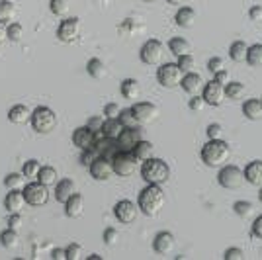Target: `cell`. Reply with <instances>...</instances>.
Instances as JSON below:
<instances>
[{
    "mask_svg": "<svg viewBox=\"0 0 262 260\" xmlns=\"http://www.w3.org/2000/svg\"><path fill=\"white\" fill-rule=\"evenodd\" d=\"M164 202H166V198H164L163 188L159 184H147L141 192H139L137 207H139V211L145 213L147 217H155V215H159V211L163 209Z\"/></svg>",
    "mask_w": 262,
    "mask_h": 260,
    "instance_id": "obj_1",
    "label": "cell"
},
{
    "mask_svg": "<svg viewBox=\"0 0 262 260\" xmlns=\"http://www.w3.org/2000/svg\"><path fill=\"white\" fill-rule=\"evenodd\" d=\"M141 178L147 184H159L163 186L170 178V166L164 163L163 159L149 157L147 161L141 163Z\"/></svg>",
    "mask_w": 262,
    "mask_h": 260,
    "instance_id": "obj_2",
    "label": "cell"
},
{
    "mask_svg": "<svg viewBox=\"0 0 262 260\" xmlns=\"http://www.w3.org/2000/svg\"><path fill=\"white\" fill-rule=\"evenodd\" d=\"M202 161L208 166H223L231 159V147L223 139H208L202 147Z\"/></svg>",
    "mask_w": 262,
    "mask_h": 260,
    "instance_id": "obj_3",
    "label": "cell"
},
{
    "mask_svg": "<svg viewBox=\"0 0 262 260\" xmlns=\"http://www.w3.org/2000/svg\"><path fill=\"white\" fill-rule=\"evenodd\" d=\"M32 127L41 135H47L57 127V114L47 106H37L32 110V118H30Z\"/></svg>",
    "mask_w": 262,
    "mask_h": 260,
    "instance_id": "obj_4",
    "label": "cell"
},
{
    "mask_svg": "<svg viewBox=\"0 0 262 260\" xmlns=\"http://www.w3.org/2000/svg\"><path fill=\"white\" fill-rule=\"evenodd\" d=\"M22 194L26 198V204L32 207H41L49 202V188L37 180H30V184L22 188Z\"/></svg>",
    "mask_w": 262,
    "mask_h": 260,
    "instance_id": "obj_5",
    "label": "cell"
},
{
    "mask_svg": "<svg viewBox=\"0 0 262 260\" xmlns=\"http://www.w3.org/2000/svg\"><path fill=\"white\" fill-rule=\"evenodd\" d=\"M217 182L225 190H239L241 186H243V182H245V176H243L241 168H237V166L223 164L217 174Z\"/></svg>",
    "mask_w": 262,
    "mask_h": 260,
    "instance_id": "obj_6",
    "label": "cell"
},
{
    "mask_svg": "<svg viewBox=\"0 0 262 260\" xmlns=\"http://www.w3.org/2000/svg\"><path fill=\"white\" fill-rule=\"evenodd\" d=\"M182 71L178 69L176 63H161L159 69H157V80H159V84L164 88H174L180 84V80H182Z\"/></svg>",
    "mask_w": 262,
    "mask_h": 260,
    "instance_id": "obj_7",
    "label": "cell"
},
{
    "mask_svg": "<svg viewBox=\"0 0 262 260\" xmlns=\"http://www.w3.org/2000/svg\"><path fill=\"white\" fill-rule=\"evenodd\" d=\"M112 161V168H114V174H118L121 178H127L133 174L135 170V157L131 155V151H116V155L110 159Z\"/></svg>",
    "mask_w": 262,
    "mask_h": 260,
    "instance_id": "obj_8",
    "label": "cell"
},
{
    "mask_svg": "<svg viewBox=\"0 0 262 260\" xmlns=\"http://www.w3.org/2000/svg\"><path fill=\"white\" fill-rule=\"evenodd\" d=\"M163 55H164V47L159 39H147L143 44L141 51H139V57L145 65H161L163 63Z\"/></svg>",
    "mask_w": 262,
    "mask_h": 260,
    "instance_id": "obj_9",
    "label": "cell"
},
{
    "mask_svg": "<svg viewBox=\"0 0 262 260\" xmlns=\"http://www.w3.org/2000/svg\"><path fill=\"white\" fill-rule=\"evenodd\" d=\"M80 35V20L78 18H65L57 28V39L63 44H73Z\"/></svg>",
    "mask_w": 262,
    "mask_h": 260,
    "instance_id": "obj_10",
    "label": "cell"
},
{
    "mask_svg": "<svg viewBox=\"0 0 262 260\" xmlns=\"http://www.w3.org/2000/svg\"><path fill=\"white\" fill-rule=\"evenodd\" d=\"M114 215H116V219H118L120 223L129 225V223H133V221L137 219V215H139V207H137V204H133L131 200H120V202L114 206Z\"/></svg>",
    "mask_w": 262,
    "mask_h": 260,
    "instance_id": "obj_11",
    "label": "cell"
},
{
    "mask_svg": "<svg viewBox=\"0 0 262 260\" xmlns=\"http://www.w3.org/2000/svg\"><path fill=\"white\" fill-rule=\"evenodd\" d=\"M88 170H90V176H92L94 180H98V182H106V180L112 178V174H114L112 161L106 159V157H100V155L90 163Z\"/></svg>",
    "mask_w": 262,
    "mask_h": 260,
    "instance_id": "obj_12",
    "label": "cell"
},
{
    "mask_svg": "<svg viewBox=\"0 0 262 260\" xmlns=\"http://www.w3.org/2000/svg\"><path fill=\"white\" fill-rule=\"evenodd\" d=\"M202 98L209 106H221L225 100V88L223 84H219L217 80H209L208 84H204L202 88Z\"/></svg>",
    "mask_w": 262,
    "mask_h": 260,
    "instance_id": "obj_13",
    "label": "cell"
},
{
    "mask_svg": "<svg viewBox=\"0 0 262 260\" xmlns=\"http://www.w3.org/2000/svg\"><path fill=\"white\" fill-rule=\"evenodd\" d=\"M139 141H141V129L139 127H123L120 131V135L116 137L120 151H131Z\"/></svg>",
    "mask_w": 262,
    "mask_h": 260,
    "instance_id": "obj_14",
    "label": "cell"
},
{
    "mask_svg": "<svg viewBox=\"0 0 262 260\" xmlns=\"http://www.w3.org/2000/svg\"><path fill=\"white\" fill-rule=\"evenodd\" d=\"M131 112L135 114V118L141 125L143 123H151L159 116V108L155 106L153 102H137V104L131 106Z\"/></svg>",
    "mask_w": 262,
    "mask_h": 260,
    "instance_id": "obj_15",
    "label": "cell"
},
{
    "mask_svg": "<svg viewBox=\"0 0 262 260\" xmlns=\"http://www.w3.org/2000/svg\"><path fill=\"white\" fill-rule=\"evenodd\" d=\"M73 143L75 147H78L80 151L84 149H94V143H96V131H92L90 127L82 125L73 131Z\"/></svg>",
    "mask_w": 262,
    "mask_h": 260,
    "instance_id": "obj_16",
    "label": "cell"
},
{
    "mask_svg": "<svg viewBox=\"0 0 262 260\" xmlns=\"http://www.w3.org/2000/svg\"><path fill=\"white\" fill-rule=\"evenodd\" d=\"M174 245H176L174 235L170 231H161L153 239V249L157 254H168V252H172Z\"/></svg>",
    "mask_w": 262,
    "mask_h": 260,
    "instance_id": "obj_17",
    "label": "cell"
},
{
    "mask_svg": "<svg viewBox=\"0 0 262 260\" xmlns=\"http://www.w3.org/2000/svg\"><path fill=\"white\" fill-rule=\"evenodd\" d=\"M180 86H182V90L188 92L190 96H194V94H198V92L204 88V78H202V75L190 71V73H184V75H182Z\"/></svg>",
    "mask_w": 262,
    "mask_h": 260,
    "instance_id": "obj_18",
    "label": "cell"
},
{
    "mask_svg": "<svg viewBox=\"0 0 262 260\" xmlns=\"http://www.w3.org/2000/svg\"><path fill=\"white\" fill-rule=\"evenodd\" d=\"M26 204V198H24L22 190H8V194L4 198V207L10 211V213H20Z\"/></svg>",
    "mask_w": 262,
    "mask_h": 260,
    "instance_id": "obj_19",
    "label": "cell"
},
{
    "mask_svg": "<svg viewBox=\"0 0 262 260\" xmlns=\"http://www.w3.org/2000/svg\"><path fill=\"white\" fill-rule=\"evenodd\" d=\"M63 206H65L67 217H71V219H78V217L84 213V198L78 194V192H75V194L71 196Z\"/></svg>",
    "mask_w": 262,
    "mask_h": 260,
    "instance_id": "obj_20",
    "label": "cell"
},
{
    "mask_svg": "<svg viewBox=\"0 0 262 260\" xmlns=\"http://www.w3.org/2000/svg\"><path fill=\"white\" fill-rule=\"evenodd\" d=\"M77 192V186L71 178H63V180H57L55 184V200L59 204H65L71 196Z\"/></svg>",
    "mask_w": 262,
    "mask_h": 260,
    "instance_id": "obj_21",
    "label": "cell"
},
{
    "mask_svg": "<svg viewBox=\"0 0 262 260\" xmlns=\"http://www.w3.org/2000/svg\"><path fill=\"white\" fill-rule=\"evenodd\" d=\"M245 182L252 186H262V161H251L243 170Z\"/></svg>",
    "mask_w": 262,
    "mask_h": 260,
    "instance_id": "obj_22",
    "label": "cell"
},
{
    "mask_svg": "<svg viewBox=\"0 0 262 260\" xmlns=\"http://www.w3.org/2000/svg\"><path fill=\"white\" fill-rule=\"evenodd\" d=\"M30 118H32V110L24 104H16L12 106L10 112H8V119L14 125H24V123H30Z\"/></svg>",
    "mask_w": 262,
    "mask_h": 260,
    "instance_id": "obj_23",
    "label": "cell"
},
{
    "mask_svg": "<svg viewBox=\"0 0 262 260\" xmlns=\"http://www.w3.org/2000/svg\"><path fill=\"white\" fill-rule=\"evenodd\" d=\"M243 114L251 121H256V119L262 118V100L260 98H249L243 102Z\"/></svg>",
    "mask_w": 262,
    "mask_h": 260,
    "instance_id": "obj_24",
    "label": "cell"
},
{
    "mask_svg": "<svg viewBox=\"0 0 262 260\" xmlns=\"http://www.w3.org/2000/svg\"><path fill=\"white\" fill-rule=\"evenodd\" d=\"M120 90H121V96L125 98V100H137V98L141 96V84L135 78H125L121 82Z\"/></svg>",
    "mask_w": 262,
    "mask_h": 260,
    "instance_id": "obj_25",
    "label": "cell"
},
{
    "mask_svg": "<svg viewBox=\"0 0 262 260\" xmlns=\"http://www.w3.org/2000/svg\"><path fill=\"white\" fill-rule=\"evenodd\" d=\"M153 149H155L153 143L141 139V141L131 149V155L135 157V161H137V163H143V161H147L149 157H153Z\"/></svg>",
    "mask_w": 262,
    "mask_h": 260,
    "instance_id": "obj_26",
    "label": "cell"
},
{
    "mask_svg": "<svg viewBox=\"0 0 262 260\" xmlns=\"http://www.w3.org/2000/svg\"><path fill=\"white\" fill-rule=\"evenodd\" d=\"M194 20H196V12H194V8H190V6H182L174 16L176 26H180V28H192Z\"/></svg>",
    "mask_w": 262,
    "mask_h": 260,
    "instance_id": "obj_27",
    "label": "cell"
},
{
    "mask_svg": "<svg viewBox=\"0 0 262 260\" xmlns=\"http://www.w3.org/2000/svg\"><path fill=\"white\" fill-rule=\"evenodd\" d=\"M57 180H59V172H57V168L55 166H43L41 164V168H39V174H37V182H41L45 184L47 188H51V186L57 184Z\"/></svg>",
    "mask_w": 262,
    "mask_h": 260,
    "instance_id": "obj_28",
    "label": "cell"
},
{
    "mask_svg": "<svg viewBox=\"0 0 262 260\" xmlns=\"http://www.w3.org/2000/svg\"><path fill=\"white\" fill-rule=\"evenodd\" d=\"M123 129V125L120 123L118 118H104V123H102V135L104 137H110V139H116L120 135V131Z\"/></svg>",
    "mask_w": 262,
    "mask_h": 260,
    "instance_id": "obj_29",
    "label": "cell"
},
{
    "mask_svg": "<svg viewBox=\"0 0 262 260\" xmlns=\"http://www.w3.org/2000/svg\"><path fill=\"white\" fill-rule=\"evenodd\" d=\"M247 51H249V45L245 44V41H235V44H231L229 47V57L231 61H235V63H245L247 61Z\"/></svg>",
    "mask_w": 262,
    "mask_h": 260,
    "instance_id": "obj_30",
    "label": "cell"
},
{
    "mask_svg": "<svg viewBox=\"0 0 262 260\" xmlns=\"http://www.w3.org/2000/svg\"><path fill=\"white\" fill-rule=\"evenodd\" d=\"M168 49H170V53L176 55V57H180V55H188L192 51V45L186 41L184 37H172L170 41H168Z\"/></svg>",
    "mask_w": 262,
    "mask_h": 260,
    "instance_id": "obj_31",
    "label": "cell"
},
{
    "mask_svg": "<svg viewBox=\"0 0 262 260\" xmlns=\"http://www.w3.org/2000/svg\"><path fill=\"white\" fill-rule=\"evenodd\" d=\"M86 73L92 76V78L100 80V78H104V76H106V65H104L100 59L94 57V59H90V61L86 63Z\"/></svg>",
    "mask_w": 262,
    "mask_h": 260,
    "instance_id": "obj_32",
    "label": "cell"
},
{
    "mask_svg": "<svg viewBox=\"0 0 262 260\" xmlns=\"http://www.w3.org/2000/svg\"><path fill=\"white\" fill-rule=\"evenodd\" d=\"M18 243H20V239H18V233H16V229H6V231H2L0 233V245L4 247V249H16L18 247Z\"/></svg>",
    "mask_w": 262,
    "mask_h": 260,
    "instance_id": "obj_33",
    "label": "cell"
},
{
    "mask_svg": "<svg viewBox=\"0 0 262 260\" xmlns=\"http://www.w3.org/2000/svg\"><path fill=\"white\" fill-rule=\"evenodd\" d=\"M16 16V4L10 0H0V22H12Z\"/></svg>",
    "mask_w": 262,
    "mask_h": 260,
    "instance_id": "obj_34",
    "label": "cell"
},
{
    "mask_svg": "<svg viewBox=\"0 0 262 260\" xmlns=\"http://www.w3.org/2000/svg\"><path fill=\"white\" fill-rule=\"evenodd\" d=\"M39 168H41V163H39V161H35V159L26 161V163H24V168H22L24 178H28V180H37Z\"/></svg>",
    "mask_w": 262,
    "mask_h": 260,
    "instance_id": "obj_35",
    "label": "cell"
},
{
    "mask_svg": "<svg viewBox=\"0 0 262 260\" xmlns=\"http://www.w3.org/2000/svg\"><path fill=\"white\" fill-rule=\"evenodd\" d=\"M247 63L251 67H262V44H254L247 51Z\"/></svg>",
    "mask_w": 262,
    "mask_h": 260,
    "instance_id": "obj_36",
    "label": "cell"
},
{
    "mask_svg": "<svg viewBox=\"0 0 262 260\" xmlns=\"http://www.w3.org/2000/svg\"><path fill=\"white\" fill-rule=\"evenodd\" d=\"M118 119H120V123L123 125V127H141V123L137 121V118H135V114L131 112V108L120 110Z\"/></svg>",
    "mask_w": 262,
    "mask_h": 260,
    "instance_id": "obj_37",
    "label": "cell"
},
{
    "mask_svg": "<svg viewBox=\"0 0 262 260\" xmlns=\"http://www.w3.org/2000/svg\"><path fill=\"white\" fill-rule=\"evenodd\" d=\"M24 174L22 172H10L6 174V178H4V186L8 188V190H22L24 188Z\"/></svg>",
    "mask_w": 262,
    "mask_h": 260,
    "instance_id": "obj_38",
    "label": "cell"
},
{
    "mask_svg": "<svg viewBox=\"0 0 262 260\" xmlns=\"http://www.w3.org/2000/svg\"><path fill=\"white\" fill-rule=\"evenodd\" d=\"M225 88V98H229V100H241V96L245 94V84L243 82H227V86Z\"/></svg>",
    "mask_w": 262,
    "mask_h": 260,
    "instance_id": "obj_39",
    "label": "cell"
},
{
    "mask_svg": "<svg viewBox=\"0 0 262 260\" xmlns=\"http://www.w3.org/2000/svg\"><path fill=\"white\" fill-rule=\"evenodd\" d=\"M71 8V0H49V10L55 16H65Z\"/></svg>",
    "mask_w": 262,
    "mask_h": 260,
    "instance_id": "obj_40",
    "label": "cell"
},
{
    "mask_svg": "<svg viewBox=\"0 0 262 260\" xmlns=\"http://www.w3.org/2000/svg\"><path fill=\"white\" fill-rule=\"evenodd\" d=\"M6 37H8L10 41H20V39L24 37V28H22V24L12 22L10 26H8V30H6Z\"/></svg>",
    "mask_w": 262,
    "mask_h": 260,
    "instance_id": "obj_41",
    "label": "cell"
},
{
    "mask_svg": "<svg viewBox=\"0 0 262 260\" xmlns=\"http://www.w3.org/2000/svg\"><path fill=\"white\" fill-rule=\"evenodd\" d=\"M233 209H235V213L239 217H249L252 215V209H254V206H252L251 202H235V206H233Z\"/></svg>",
    "mask_w": 262,
    "mask_h": 260,
    "instance_id": "obj_42",
    "label": "cell"
},
{
    "mask_svg": "<svg viewBox=\"0 0 262 260\" xmlns=\"http://www.w3.org/2000/svg\"><path fill=\"white\" fill-rule=\"evenodd\" d=\"M194 63H196V61H194V57L188 53V55H180L176 65H178V69H180L182 73H190V71L194 69Z\"/></svg>",
    "mask_w": 262,
    "mask_h": 260,
    "instance_id": "obj_43",
    "label": "cell"
},
{
    "mask_svg": "<svg viewBox=\"0 0 262 260\" xmlns=\"http://www.w3.org/2000/svg\"><path fill=\"white\" fill-rule=\"evenodd\" d=\"M65 252H67V260H78L82 256V247L77 245V243H73V245L67 247Z\"/></svg>",
    "mask_w": 262,
    "mask_h": 260,
    "instance_id": "obj_44",
    "label": "cell"
},
{
    "mask_svg": "<svg viewBox=\"0 0 262 260\" xmlns=\"http://www.w3.org/2000/svg\"><path fill=\"white\" fill-rule=\"evenodd\" d=\"M118 241H120V233H118L114 227H108L106 231H104V243H106L108 247H114Z\"/></svg>",
    "mask_w": 262,
    "mask_h": 260,
    "instance_id": "obj_45",
    "label": "cell"
},
{
    "mask_svg": "<svg viewBox=\"0 0 262 260\" xmlns=\"http://www.w3.org/2000/svg\"><path fill=\"white\" fill-rule=\"evenodd\" d=\"M96 157H98V153L94 151V149H84V151H80V164L88 168L90 163H92Z\"/></svg>",
    "mask_w": 262,
    "mask_h": 260,
    "instance_id": "obj_46",
    "label": "cell"
},
{
    "mask_svg": "<svg viewBox=\"0 0 262 260\" xmlns=\"http://www.w3.org/2000/svg\"><path fill=\"white\" fill-rule=\"evenodd\" d=\"M221 133H223V127L219 123H209L208 129H206L208 139H221Z\"/></svg>",
    "mask_w": 262,
    "mask_h": 260,
    "instance_id": "obj_47",
    "label": "cell"
},
{
    "mask_svg": "<svg viewBox=\"0 0 262 260\" xmlns=\"http://www.w3.org/2000/svg\"><path fill=\"white\" fill-rule=\"evenodd\" d=\"M223 258L225 260H241V258H245V252H243L241 249H237V247H231V249L225 250Z\"/></svg>",
    "mask_w": 262,
    "mask_h": 260,
    "instance_id": "obj_48",
    "label": "cell"
},
{
    "mask_svg": "<svg viewBox=\"0 0 262 260\" xmlns=\"http://www.w3.org/2000/svg\"><path fill=\"white\" fill-rule=\"evenodd\" d=\"M120 106L116 104V102H110L104 106V118H118V114H120Z\"/></svg>",
    "mask_w": 262,
    "mask_h": 260,
    "instance_id": "obj_49",
    "label": "cell"
},
{
    "mask_svg": "<svg viewBox=\"0 0 262 260\" xmlns=\"http://www.w3.org/2000/svg\"><path fill=\"white\" fill-rule=\"evenodd\" d=\"M188 106H190V110H194V112H202V110H204V106H206V102H204V98H202V96L194 94V96H192V100L188 102Z\"/></svg>",
    "mask_w": 262,
    "mask_h": 260,
    "instance_id": "obj_50",
    "label": "cell"
},
{
    "mask_svg": "<svg viewBox=\"0 0 262 260\" xmlns=\"http://www.w3.org/2000/svg\"><path fill=\"white\" fill-rule=\"evenodd\" d=\"M213 75H215V78H213V80H217L219 84H227V82H229V78H231L229 71H227L225 67H223V69H219V71H215Z\"/></svg>",
    "mask_w": 262,
    "mask_h": 260,
    "instance_id": "obj_51",
    "label": "cell"
},
{
    "mask_svg": "<svg viewBox=\"0 0 262 260\" xmlns=\"http://www.w3.org/2000/svg\"><path fill=\"white\" fill-rule=\"evenodd\" d=\"M102 123H104V118H100V116H92V118L86 121V127H90L92 131H100L102 129Z\"/></svg>",
    "mask_w": 262,
    "mask_h": 260,
    "instance_id": "obj_52",
    "label": "cell"
},
{
    "mask_svg": "<svg viewBox=\"0 0 262 260\" xmlns=\"http://www.w3.org/2000/svg\"><path fill=\"white\" fill-rule=\"evenodd\" d=\"M249 18H251L252 22H262V6H258V4L251 6V10H249Z\"/></svg>",
    "mask_w": 262,
    "mask_h": 260,
    "instance_id": "obj_53",
    "label": "cell"
},
{
    "mask_svg": "<svg viewBox=\"0 0 262 260\" xmlns=\"http://www.w3.org/2000/svg\"><path fill=\"white\" fill-rule=\"evenodd\" d=\"M8 227L18 231V229L22 227V215L20 213H10V217H8Z\"/></svg>",
    "mask_w": 262,
    "mask_h": 260,
    "instance_id": "obj_54",
    "label": "cell"
},
{
    "mask_svg": "<svg viewBox=\"0 0 262 260\" xmlns=\"http://www.w3.org/2000/svg\"><path fill=\"white\" fill-rule=\"evenodd\" d=\"M223 67H225V63H223V59H221V57H213V59H209L208 61V69L211 71V73H215V71L223 69Z\"/></svg>",
    "mask_w": 262,
    "mask_h": 260,
    "instance_id": "obj_55",
    "label": "cell"
},
{
    "mask_svg": "<svg viewBox=\"0 0 262 260\" xmlns=\"http://www.w3.org/2000/svg\"><path fill=\"white\" fill-rule=\"evenodd\" d=\"M252 235L256 239H262V215H258L252 223Z\"/></svg>",
    "mask_w": 262,
    "mask_h": 260,
    "instance_id": "obj_56",
    "label": "cell"
},
{
    "mask_svg": "<svg viewBox=\"0 0 262 260\" xmlns=\"http://www.w3.org/2000/svg\"><path fill=\"white\" fill-rule=\"evenodd\" d=\"M51 258L53 260H67L65 249H53L51 250Z\"/></svg>",
    "mask_w": 262,
    "mask_h": 260,
    "instance_id": "obj_57",
    "label": "cell"
},
{
    "mask_svg": "<svg viewBox=\"0 0 262 260\" xmlns=\"http://www.w3.org/2000/svg\"><path fill=\"white\" fill-rule=\"evenodd\" d=\"M6 30H8L6 22H0V44H2L4 39H8V37H6Z\"/></svg>",
    "mask_w": 262,
    "mask_h": 260,
    "instance_id": "obj_58",
    "label": "cell"
},
{
    "mask_svg": "<svg viewBox=\"0 0 262 260\" xmlns=\"http://www.w3.org/2000/svg\"><path fill=\"white\" fill-rule=\"evenodd\" d=\"M88 260H102V256L100 254H90V256H86Z\"/></svg>",
    "mask_w": 262,
    "mask_h": 260,
    "instance_id": "obj_59",
    "label": "cell"
},
{
    "mask_svg": "<svg viewBox=\"0 0 262 260\" xmlns=\"http://www.w3.org/2000/svg\"><path fill=\"white\" fill-rule=\"evenodd\" d=\"M166 2H168V4H182L184 0H166Z\"/></svg>",
    "mask_w": 262,
    "mask_h": 260,
    "instance_id": "obj_60",
    "label": "cell"
},
{
    "mask_svg": "<svg viewBox=\"0 0 262 260\" xmlns=\"http://www.w3.org/2000/svg\"><path fill=\"white\" fill-rule=\"evenodd\" d=\"M258 200L262 202V186H260V192H258Z\"/></svg>",
    "mask_w": 262,
    "mask_h": 260,
    "instance_id": "obj_61",
    "label": "cell"
},
{
    "mask_svg": "<svg viewBox=\"0 0 262 260\" xmlns=\"http://www.w3.org/2000/svg\"><path fill=\"white\" fill-rule=\"evenodd\" d=\"M143 2H155V0H143Z\"/></svg>",
    "mask_w": 262,
    "mask_h": 260,
    "instance_id": "obj_62",
    "label": "cell"
}]
</instances>
